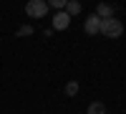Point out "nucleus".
<instances>
[{"label": "nucleus", "mask_w": 126, "mask_h": 114, "mask_svg": "<svg viewBox=\"0 0 126 114\" xmlns=\"http://www.w3.org/2000/svg\"><path fill=\"white\" fill-rule=\"evenodd\" d=\"M101 36H106V38H121L124 36V23L113 15V18H106V20H101V30H98Z\"/></svg>", "instance_id": "obj_1"}, {"label": "nucleus", "mask_w": 126, "mask_h": 114, "mask_svg": "<svg viewBox=\"0 0 126 114\" xmlns=\"http://www.w3.org/2000/svg\"><path fill=\"white\" fill-rule=\"evenodd\" d=\"M25 13H28V18H43L48 13V3L46 0H30L25 5Z\"/></svg>", "instance_id": "obj_2"}, {"label": "nucleus", "mask_w": 126, "mask_h": 114, "mask_svg": "<svg viewBox=\"0 0 126 114\" xmlns=\"http://www.w3.org/2000/svg\"><path fill=\"white\" fill-rule=\"evenodd\" d=\"M83 30H86L88 36H96L98 30H101V18H98L96 13H91V15L86 18V23H83Z\"/></svg>", "instance_id": "obj_3"}, {"label": "nucleus", "mask_w": 126, "mask_h": 114, "mask_svg": "<svg viewBox=\"0 0 126 114\" xmlns=\"http://www.w3.org/2000/svg\"><path fill=\"white\" fill-rule=\"evenodd\" d=\"M71 25V18L66 15V10H61V13L53 15V30H66Z\"/></svg>", "instance_id": "obj_4"}, {"label": "nucleus", "mask_w": 126, "mask_h": 114, "mask_svg": "<svg viewBox=\"0 0 126 114\" xmlns=\"http://www.w3.org/2000/svg\"><path fill=\"white\" fill-rule=\"evenodd\" d=\"M96 15H98L101 20H106V18H113L116 13H113V8H111L109 3H98V5H96Z\"/></svg>", "instance_id": "obj_5"}, {"label": "nucleus", "mask_w": 126, "mask_h": 114, "mask_svg": "<svg viewBox=\"0 0 126 114\" xmlns=\"http://www.w3.org/2000/svg\"><path fill=\"white\" fill-rule=\"evenodd\" d=\"M63 10H66L68 18H76L81 13V3H76V0H66V8H63Z\"/></svg>", "instance_id": "obj_6"}, {"label": "nucleus", "mask_w": 126, "mask_h": 114, "mask_svg": "<svg viewBox=\"0 0 126 114\" xmlns=\"http://www.w3.org/2000/svg\"><path fill=\"white\" fill-rule=\"evenodd\" d=\"M86 114H106V104H103V101H91Z\"/></svg>", "instance_id": "obj_7"}, {"label": "nucleus", "mask_w": 126, "mask_h": 114, "mask_svg": "<svg viewBox=\"0 0 126 114\" xmlns=\"http://www.w3.org/2000/svg\"><path fill=\"white\" fill-rule=\"evenodd\" d=\"M66 94L68 96H76L78 94V81H68V84H66Z\"/></svg>", "instance_id": "obj_8"}, {"label": "nucleus", "mask_w": 126, "mask_h": 114, "mask_svg": "<svg viewBox=\"0 0 126 114\" xmlns=\"http://www.w3.org/2000/svg\"><path fill=\"white\" fill-rule=\"evenodd\" d=\"M28 33H33V30H30V25H23V28L18 30V36H28Z\"/></svg>", "instance_id": "obj_9"}]
</instances>
